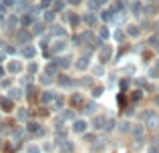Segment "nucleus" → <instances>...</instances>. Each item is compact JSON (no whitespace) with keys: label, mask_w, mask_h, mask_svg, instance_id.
I'll use <instances>...</instances> for the list:
<instances>
[{"label":"nucleus","mask_w":159,"mask_h":153,"mask_svg":"<svg viewBox=\"0 0 159 153\" xmlns=\"http://www.w3.org/2000/svg\"><path fill=\"white\" fill-rule=\"evenodd\" d=\"M69 47H70V43H69V38H54L51 44H48V52L54 56H58V55H65L66 51H69Z\"/></svg>","instance_id":"f257e3e1"},{"label":"nucleus","mask_w":159,"mask_h":153,"mask_svg":"<svg viewBox=\"0 0 159 153\" xmlns=\"http://www.w3.org/2000/svg\"><path fill=\"white\" fill-rule=\"evenodd\" d=\"M97 59H99V63H103V65H107L109 61L113 59V52H115V48H113V43H103L101 47L97 48Z\"/></svg>","instance_id":"f03ea898"},{"label":"nucleus","mask_w":159,"mask_h":153,"mask_svg":"<svg viewBox=\"0 0 159 153\" xmlns=\"http://www.w3.org/2000/svg\"><path fill=\"white\" fill-rule=\"evenodd\" d=\"M48 34L54 36V38H69V26L66 24H62V22H52V24H48Z\"/></svg>","instance_id":"7ed1b4c3"},{"label":"nucleus","mask_w":159,"mask_h":153,"mask_svg":"<svg viewBox=\"0 0 159 153\" xmlns=\"http://www.w3.org/2000/svg\"><path fill=\"white\" fill-rule=\"evenodd\" d=\"M20 28V14H16V12H8L6 16H4V30L8 32H16Z\"/></svg>","instance_id":"20e7f679"},{"label":"nucleus","mask_w":159,"mask_h":153,"mask_svg":"<svg viewBox=\"0 0 159 153\" xmlns=\"http://www.w3.org/2000/svg\"><path fill=\"white\" fill-rule=\"evenodd\" d=\"M4 69H6V75H20V73L24 71V65L20 63L18 59L10 56V59L4 61Z\"/></svg>","instance_id":"39448f33"},{"label":"nucleus","mask_w":159,"mask_h":153,"mask_svg":"<svg viewBox=\"0 0 159 153\" xmlns=\"http://www.w3.org/2000/svg\"><path fill=\"white\" fill-rule=\"evenodd\" d=\"M81 22L87 24V28H91V30H97V26H99V12H89L87 10L85 14L81 16Z\"/></svg>","instance_id":"423d86ee"},{"label":"nucleus","mask_w":159,"mask_h":153,"mask_svg":"<svg viewBox=\"0 0 159 153\" xmlns=\"http://www.w3.org/2000/svg\"><path fill=\"white\" fill-rule=\"evenodd\" d=\"M14 43L18 44V47L32 43V32L28 30V28H18V30L14 32Z\"/></svg>","instance_id":"0eeeda50"},{"label":"nucleus","mask_w":159,"mask_h":153,"mask_svg":"<svg viewBox=\"0 0 159 153\" xmlns=\"http://www.w3.org/2000/svg\"><path fill=\"white\" fill-rule=\"evenodd\" d=\"M36 55H39V48H36L32 43L22 44V47H20V56H24V59L32 61V59H36Z\"/></svg>","instance_id":"6e6552de"},{"label":"nucleus","mask_w":159,"mask_h":153,"mask_svg":"<svg viewBox=\"0 0 159 153\" xmlns=\"http://www.w3.org/2000/svg\"><path fill=\"white\" fill-rule=\"evenodd\" d=\"M131 135H133V139H135L137 143H141L145 139V135H147V127H145L143 123H137V125L131 127Z\"/></svg>","instance_id":"1a4fd4ad"},{"label":"nucleus","mask_w":159,"mask_h":153,"mask_svg":"<svg viewBox=\"0 0 159 153\" xmlns=\"http://www.w3.org/2000/svg\"><path fill=\"white\" fill-rule=\"evenodd\" d=\"M123 30H125V34L127 36H131V38H139L141 36V26L139 24H135V22H127V24H123Z\"/></svg>","instance_id":"9d476101"},{"label":"nucleus","mask_w":159,"mask_h":153,"mask_svg":"<svg viewBox=\"0 0 159 153\" xmlns=\"http://www.w3.org/2000/svg\"><path fill=\"white\" fill-rule=\"evenodd\" d=\"M147 129H157L159 127V115L153 113V111H147L145 113V123H143Z\"/></svg>","instance_id":"9b49d317"},{"label":"nucleus","mask_w":159,"mask_h":153,"mask_svg":"<svg viewBox=\"0 0 159 153\" xmlns=\"http://www.w3.org/2000/svg\"><path fill=\"white\" fill-rule=\"evenodd\" d=\"M40 20L48 26V24H52V22H57V20H58V14L52 10V8H47V10L40 12Z\"/></svg>","instance_id":"f8f14e48"},{"label":"nucleus","mask_w":159,"mask_h":153,"mask_svg":"<svg viewBox=\"0 0 159 153\" xmlns=\"http://www.w3.org/2000/svg\"><path fill=\"white\" fill-rule=\"evenodd\" d=\"M44 28H47V24H44L40 18H36L34 22L28 26V30L32 32V36H40V34H44Z\"/></svg>","instance_id":"ddd939ff"},{"label":"nucleus","mask_w":159,"mask_h":153,"mask_svg":"<svg viewBox=\"0 0 159 153\" xmlns=\"http://www.w3.org/2000/svg\"><path fill=\"white\" fill-rule=\"evenodd\" d=\"M125 38H127V34H125L123 26H115V28H111V43H123Z\"/></svg>","instance_id":"4468645a"},{"label":"nucleus","mask_w":159,"mask_h":153,"mask_svg":"<svg viewBox=\"0 0 159 153\" xmlns=\"http://www.w3.org/2000/svg\"><path fill=\"white\" fill-rule=\"evenodd\" d=\"M26 131L28 133H32V135H44V129H43V125L40 123H36V121H28L26 123Z\"/></svg>","instance_id":"2eb2a0df"},{"label":"nucleus","mask_w":159,"mask_h":153,"mask_svg":"<svg viewBox=\"0 0 159 153\" xmlns=\"http://www.w3.org/2000/svg\"><path fill=\"white\" fill-rule=\"evenodd\" d=\"M43 73H47V75H51V77H57L58 73H61V69H58V65L54 63V59H52V61H47V65H44Z\"/></svg>","instance_id":"dca6fc26"},{"label":"nucleus","mask_w":159,"mask_h":153,"mask_svg":"<svg viewBox=\"0 0 159 153\" xmlns=\"http://www.w3.org/2000/svg\"><path fill=\"white\" fill-rule=\"evenodd\" d=\"M54 63L58 65V69H69V67H73V59H70V56H66V55L54 56Z\"/></svg>","instance_id":"f3484780"},{"label":"nucleus","mask_w":159,"mask_h":153,"mask_svg":"<svg viewBox=\"0 0 159 153\" xmlns=\"http://www.w3.org/2000/svg\"><path fill=\"white\" fill-rule=\"evenodd\" d=\"M34 20H36V16H34V14H30L28 10H26V12H22V14H20V28H28L32 22H34Z\"/></svg>","instance_id":"a211bd4d"},{"label":"nucleus","mask_w":159,"mask_h":153,"mask_svg":"<svg viewBox=\"0 0 159 153\" xmlns=\"http://www.w3.org/2000/svg\"><path fill=\"white\" fill-rule=\"evenodd\" d=\"M97 36L101 40H111V26H109V24H101V26H97Z\"/></svg>","instance_id":"6ab92c4d"},{"label":"nucleus","mask_w":159,"mask_h":153,"mask_svg":"<svg viewBox=\"0 0 159 153\" xmlns=\"http://www.w3.org/2000/svg\"><path fill=\"white\" fill-rule=\"evenodd\" d=\"M87 125H89V123H87L85 119H75V121H73V131L79 133V135H83L87 131Z\"/></svg>","instance_id":"aec40b11"},{"label":"nucleus","mask_w":159,"mask_h":153,"mask_svg":"<svg viewBox=\"0 0 159 153\" xmlns=\"http://www.w3.org/2000/svg\"><path fill=\"white\" fill-rule=\"evenodd\" d=\"M54 97H57V93H54V91H43V93H40V103H43V105H51V103L54 101Z\"/></svg>","instance_id":"412c9836"},{"label":"nucleus","mask_w":159,"mask_h":153,"mask_svg":"<svg viewBox=\"0 0 159 153\" xmlns=\"http://www.w3.org/2000/svg\"><path fill=\"white\" fill-rule=\"evenodd\" d=\"M58 143V147H61V151L62 153H73L75 151V143L73 141H69V139H61V141H57Z\"/></svg>","instance_id":"4be33fe9"},{"label":"nucleus","mask_w":159,"mask_h":153,"mask_svg":"<svg viewBox=\"0 0 159 153\" xmlns=\"http://www.w3.org/2000/svg\"><path fill=\"white\" fill-rule=\"evenodd\" d=\"M54 81H57L61 87H75V81H73V79L66 77V75H61V73H58V75L54 77Z\"/></svg>","instance_id":"5701e85b"},{"label":"nucleus","mask_w":159,"mask_h":153,"mask_svg":"<svg viewBox=\"0 0 159 153\" xmlns=\"http://www.w3.org/2000/svg\"><path fill=\"white\" fill-rule=\"evenodd\" d=\"M0 107H2V111H12L14 109V101H12L10 97H4V99H0Z\"/></svg>","instance_id":"b1692460"},{"label":"nucleus","mask_w":159,"mask_h":153,"mask_svg":"<svg viewBox=\"0 0 159 153\" xmlns=\"http://www.w3.org/2000/svg\"><path fill=\"white\" fill-rule=\"evenodd\" d=\"M105 123H107V117H103V115H97V117L93 119V127H95L97 131L105 129Z\"/></svg>","instance_id":"393cba45"},{"label":"nucleus","mask_w":159,"mask_h":153,"mask_svg":"<svg viewBox=\"0 0 159 153\" xmlns=\"http://www.w3.org/2000/svg\"><path fill=\"white\" fill-rule=\"evenodd\" d=\"M8 97H10L12 101H18V99H22V89H20V87H10V91H8Z\"/></svg>","instance_id":"a878e982"},{"label":"nucleus","mask_w":159,"mask_h":153,"mask_svg":"<svg viewBox=\"0 0 159 153\" xmlns=\"http://www.w3.org/2000/svg\"><path fill=\"white\" fill-rule=\"evenodd\" d=\"M97 109H99V107H97V103H95V101H87L85 105H83V111H85V113H89V115H93Z\"/></svg>","instance_id":"bb28decb"},{"label":"nucleus","mask_w":159,"mask_h":153,"mask_svg":"<svg viewBox=\"0 0 159 153\" xmlns=\"http://www.w3.org/2000/svg\"><path fill=\"white\" fill-rule=\"evenodd\" d=\"M39 83H40V85H44V87H47V85H52V83H54V77L47 75V73H43V75L39 77Z\"/></svg>","instance_id":"cd10ccee"},{"label":"nucleus","mask_w":159,"mask_h":153,"mask_svg":"<svg viewBox=\"0 0 159 153\" xmlns=\"http://www.w3.org/2000/svg\"><path fill=\"white\" fill-rule=\"evenodd\" d=\"M26 73H28V75H34V77H36V73H39V63H34V59H32L30 63L26 65Z\"/></svg>","instance_id":"c85d7f7f"},{"label":"nucleus","mask_w":159,"mask_h":153,"mask_svg":"<svg viewBox=\"0 0 159 153\" xmlns=\"http://www.w3.org/2000/svg\"><path fill=\"white\" fill-rule=\"evenodd\" d=\"M131 127H133V123L127 121V119H123V121L119 123V131H121V133H127V131H131Z\"/></svg>","instance_id":"c756f323"},{"label":"nucleus","mask_w":159,"mask_h":153,"mask_svg":"<svg viewBox=\"0 0 159 153\" xmlns=\"http://www.w3.org/2000/svg\"><path fill=\"white\" fill-rule=\"evenodd\" d=\"M73 105L75 107H83V105H85V97H83L81 93H75L73 95Z\"/></svg>","instance_id":"7c9ffc66"},{"label":"nucleus","mask_w":159,"mask_h":153,"mask_svg":"<svg viewBox=\"0 0 159 153\" xmlns=\"http://www.w3.org/2000/svg\"><path fill=\"white\" fill-rule=\"evenodd\" d=\"M34 2H36V6H39L40 10H47V8H51V6H52L54 0H34Z\"/></svg>","instance_id":"2f4dec72"},{"label":"nucleus","mask_w":159,"mask_h":153,"mask_svg":"<svg viewBox=\"0 0 159 153\" xmlns=\"http://www.w3.org/2000/svg\"><path fill=\"white\" fill-rule=\"evenodd\" d=\"M93 75H97V77H103V75H105V65H103V63H99V65H93Z\"/></svg>","instance_id":"473e14b6"},{"label":"nucleus","mask_w":159,"mask_h":153,"mask_svg":"<svg viewBox=\"0 0 159 153\" xmlns=\"http://www.w3.org/2000/svg\"><path fill=\"white\" fill-rule=\"evenodd\" d=\"M16 119L18 121H28V109H18L16 111Z\"/></svg>","instance_id":"72a5a7b5"},{"label":"nucleus","mask_w":159,"mask_h":153,"mask_svg":"<svg viewBox=\"0 0 159 153\" xmlns=\"http://www.w3.org/2000/svg\"><path fill=\"white\" fill-rule=\"evenodd\" d=\"M61 119H62V121H70V119H75V111L73 109L62 111V113H61Z\"/></svg>","instance_id":"f704fd0d"},{"label":"nucleus","mask_w":159,"mask_h":153,"mask_svg":"<svg viewBox=\"0 0 159 153\" xmlns=\"http://www.w3.org/2000/svg\"><path fill=\"white\" fill-rule=\"evenodd\" d=\"M2 87H4V89H10V87H12V79L4 75L2 79H0V89H2Z\"/></svg>","instance_id":"c9c22d12"},{"label":"nucleus","mask_w":159,"mask_h":153,"mask_svg":"<svg viewBox=\"0 0 159 153\" xmlns=\"http://www.w3.org/2000/svg\"><path fill=\"white\" fill-rule=\"evenodd\" d=\"M93 147H95V151H101V149H105V147H107V139H97Z\"/></svg>","instance_id":"e433bc0d"},{"label":"nucleus","mask_w":159,"mask_h":153,"mask_svg":"<svg viewBox=\"0 0 159 153\" xmlns=\"http://www.w3.org/2000/svg\"><path fill=\"white\" fill-rule=\"evenodd\" d=\"M52 103H54V107H57V109H62V107H65V97H61V95H57Z\"/></svg>","instance_id":"4c0bfd02"},{"label":"nucleus","mask_w":159,"mask_h":153,"mask_svg":"<svg viewBox=\"0 0 159 153\" xmlns=\"http://www.w3.org/2000/svg\"><path fill=\"white\" fill-rule=\"evenodd\" d=\"M157 75H159V67L155 65V67H151V69H149L147 77H149V79H157Z\"/></svg>","instance_id":"58836bf2"},{"label":"nucleus","mask_w":159,"mask_h":153,"mask_svg":"<svg viewBox=\"0 0 159 153\" xmlns=\"http://www.w3.org/2000/svg\"><path fill=\"white\" fill-rule=\"evenodd\" d=\"M115 127H117V121H115V119H107V123H105V129L107 131H111V129H115Z\"/></svg>","instance_id":"ea45409f"},{"label":"nucleus","mask_w":159,"mask_h":153,"mask_svg":"<svg viewBox=\"0 0 159 153\" xmlns=\"http://www.w3.org/2000/svg\"><path fill=\"white\" fill-rule=\"evenodd\" d=\"M91 93H93V97H101V95H103V87L101 85L93 87V89H91Z\"/></svg>","instance_id":"a19ab883"},{"label":"nucleus","mask_w":159,"mask_h":153,"mask_svg":"<svg viewBox=\"0 0 159 153\" xmlns=\"http://www.w3.org/2000/svg\"><path fill=\"white\" fill-rule=\"evenodd\" d=\"M26 153H40V147L34 145V143H30V145L26 147Z\"/></svg>","instance_id":"79ce46f5"},{"label":"nucleus","mask_w":159,"mask_h":153,"mask_svg":"<svg viewBox=\"0 0 159 153\" xmlns=\"http://www.w3.org/2000/svg\"><path fill=\"white\" fill-rule=\"evenodd\" d=\"M66 2V6H70V8H75V6H79V4H83L85 0H65Z\"/></svg>","instance_id":"37998d69"},{"label":"nucleus","mask_w":159,"mask_h":153,"mask_svg":"<svg viewBox=\"0 0 159 153\" xmlns=\"http://www.w3.org/2000/svg\"><path fill=\"white\" fill-rule=\"evenodd\" d=\"M95 2H97L101 8H105V6H109V2H111V0H95Z\"/></svg>","instance_id":"c03bdc74"},{"label":"nucleus","mask_w":159,"mask_h":153,"mask_svg":"<svg viewBox=\"0 0 159 153\" xmlns=\"http://www.w3.org/2000/svg\"><path fill=\"white\" fill-rule=\"evenodd\" d=\"M147 153H159V147L157 145H151V147H149V151Z\"/></svg>","instance_id":"a18cd8bd"},{"label":"nucleus","mask_w":159,"mask_h":153,"mask_svg":"<svg viewBox=\"0 0 159 153\" xmlns=\"http://www.w3.org/2000/svg\"><path fill=\"white\" fill-rule=\"evenodd\" d=\"M4 75H6V69H4V65H2V63H0V79H2Z\"/></svg>","instance_id":"49530a36"},{"label":"nucleus","mask_w":159,"mask_h":153,"mask_svg":"<svg viewBox=\"0 0 159 153\" xmlns=\"http://www.w3.org/2000/svg\"><path fill=\"white\" fill-rule=\"evenodd\" d=\"M85 135V141H93V135H89V133H83Z\"/></svg>","instance_id":"de8ad7c7"},{"label":"nucleus","mask_w":159,"mask_h":153,"mask_svg":"<svg viewBox=\"0 0 159 153\" xmlns=\"http://www.w3.org/2000/svg\"><path fill=\"white\" fill-rule=\"evenodd\" d=\"M153 26H155V30H157V34H159V20H157L155 24H153Z\"/></svg>","instance_id":"09e8293b"},{"label":"nucleus","mask_w":159,"mask_h":153,"mask_svg":"<svg viewBox=\"0 0 159 153\" xmlns=\"http://www.w3.org/2000/svg\"><path fill=\"white\" fill-rule=\"evenodd\" d=\"M143 2H147V4H155L157 0H143Z\"/></svg>","instance_id":"8fccbe9b"},{"label":"nucleus","mask_w":159,"mask_h":153,"mask_svg":"<svg viewBox=\"0 0 159 153\" xmlns=\"http://www.w3.org/2000/svg\"><path fill=\"white\" fill-rule=\"evenodd\" d=\"M153 141H155V143H153V145H157V147H159V137H155V139H153Z\"/></svg>","instance_id":"3c124183"},{"label":"nucleus","mask_w":159,"mask_h":153,"mask_svg":"<svg viewBox=\"0 0 159 153\" xmlns=\"http://www.w3.org/2000/svg\"><path fill=\"white\" fill-rule=\"evenodd\" d=\"M157 105H159V97H157Z\"/></svg>","instance_id":"603ef678"}]
</instances>
